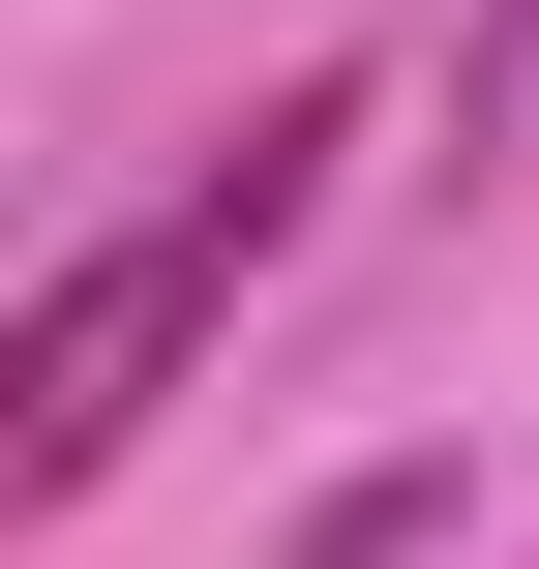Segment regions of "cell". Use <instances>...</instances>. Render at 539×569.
Returning a JSON list of instances; mask_svg holds the SVG:
<instances>
[{"instance_id": "cell-1", "label": "cell", "mask_w": 539, "mask_h": 569, "mask_svg": "<svg viewBox=\"0 0 539 569\" xmlns=\"http://www.w3.org/2000/svg\"><path fill=\"white\" fill-rule=\"evenodd\" d=\"M300 180H330V90H300V120H240L150 240H90V270L0 330V510H60V480H120V450H150V390L240 330V270L300 240Z\"/></svg>"}]
</instances>
